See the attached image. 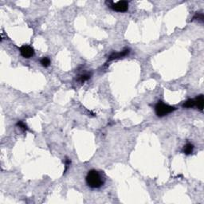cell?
Instances as JSON below:
<instances>
[{"instance_id": "3957f363", "label": "cell", "mask_w": 204, "mask_h": 204, "mask_svg": "<svg viewBox=\"0 0 204 204\" xmlns=\"http://www.w3.org/2000/svg\"><path fill=\"white\" fill-rule=\"evenodd\" d=\"M109 8L117 12H125L128 10V3L127 1H119V2H107Z\"/></svg>"}, {"instance_id": "7a4b0ae2", "label": "cell", "mask_w": 204, "mask_h": 204, "mask_svg": "<svg viewBox=\"0 0 204 204\" xmlns=\"http://www.w3.org/2000/svg\"><path fill=\"white\" fill-rule=\"evenodd\" d=\"M176 109V108L174 106L167 105L163 101H158V103L155 106V112H156L157 116H159V117L167 116L171 113L174 112Z\"/></svg>"}, {"instance_id": "277c9868", "label": "cell", "mask_w": 204, "mask_h": 204, "mask_svg": "<svg viewBox=\"0 0 204 204\" xmlns=\"http://www.w3.org/2000/svg\"><path fill=\"white\" fill-rule=\"evenodd\" d=\"M20 54L25 58H30L34 56V50L30 45H23L19 48Z\"/></svg>"}, {"instance_id": "4fadbf2b", "label": "cell", "mask_w": 204, "mask_h": 204, "mask_svg": "<svg viewBox=\"0 0 204 204\" xmlns=\"http://www.w3.org/2000/svg\"><path fill=\"white\" fill-rule=\"evenodd\" d=\"M71 164V161L69 160V159H66L65 160V172L67 171V169H68V167H69V165H70Z\"/></svg>"}, {"instance_id": "8fae6325", "label": "cell", "mask_w": 204, "mask_h": 204, "mask_svg": "<svg viewBox=\"0 0 204 204\" xmlns=\"http://www.w3.org/2000/svg\"><path fill=\"white\" fill-rule=\"evenodd\" d=\"M16 125H17L18 127H20L22 130H23L24 132H26V131H28L29 130V128H28V127H27V125H25V123L23 121H22V120H20V121H18L16 124Z\"/></svg>"}, {"instance_id": "8992f818", "label": "cell", "mask_w": 204, "mask_h": 204, "mask_svg": "<svg viewBox=\"0 0 204 204\" xmlns=\"http://www.w3.org/2000/svg\"><path fill=\"white\" fill-rule=\"evenodd\" d=\"M195 107L199 109L200 111H203V104H204V99L203 95H199L197 97H195Z\"/></svg>"}, {"instance_id": "5b68a950", "label": "cell", "mask_w": 204, "mask_h": 204, "mask_svg": "<svg viewBox=\"0 0 204 204\" xmlns=\"http://www.w3.org/2000/svg\"><path fill=\"white\" fill-rule=\"evenodd\" d=\"M129 53H130V50H129V49H125L124 50L118 52V53L113 52V54H111L110 55H109V57H108V62H110V61H113V60L119 59V58H121V57L127 56Z\"/></svg>"}, {"instance_id": "52a82bcc", "label": "cell", "mask_w": 204, "mask_h": 204, "mask_svg": "<svg viewBox=\"0 0 204 204\" xmlns=\"http://www.w3.org/2000/svg\"><path fill=\"white\" fill-rule=\"evenodd\" d=\"M193 151H194V145L192 144H191V143H187L183 147V152L184 153L185 155L188 156V155L192 154Z\"/></svg>"}, {"instance_id": "ba28073f", "label": "cell", "mask_w": 204, "mask_h": 204, "mask_svg": "<svg viewBox=\"0 0 204 204\" xmlns=\"http://www.w3.org/2000/svg\"><path fill=\"white\" fill-rule=\"evenodd\" d=\"M91 77V74H81V75H79L78 76V77H77V81H79V82L81 83H84L85 81H88L89 78Z\"/></svg>"}, {"instance_id": "30bf717a", "label": "cell", "mask_w": 204, "mask_h": 204, "mask_svg": "<svg viewBox=\"0 0 204 204\" xmlns=\"http://www.w3.org/2000/svg\"><path fill=\"white\" fill-rule=\"evenodd\" d=\"M40 63L44 67H48L50 65V59L47 57H43L42 59L40 60Z\"/></svg>"}, {"instance_id": "7c38bea8", "label": "cell", "mask_w": 204, "mask_h": 204, "mask_svg": "<svg viewBox=\"0 0 204 204\" xmlns=\"http://www.w3.org/2000/svg\"><path fill=\"white\" fill-rule=\"evenodd\" d=\"M192 19H199L201 20L202 22H203V13H196V14L193 17Z\"/></svg>"}, {"instance_id": "6da1fadb", "label": "cell", "mask_w": 204, "mask_h": 204, "mask_svg": "<svg viewBox=\"0 0 204 204\" xmlns=\"http://www.w3.org/2000/svg\"><path fill=\"white\" fill-rule=\"evenodd\" d=\"M85 181L91 188H100L104 185L105 178L98 171L90 170L87 173Z\"/></svg>"}, {"instance_id": "9c48e42d", "label": "cell", "mask_w": 204, "mask_h": 204, "mask_svg": "<svg viewBox=\"0 0 204 204\" xmlns=\"http://www.w3.org/2000/svg\"><path fill=\"white\" fill-rule=\"evenodd\" d=\"M183 107L186 108H194L195 107V101H194V99H188L187 101H186L183 103Z\"/></svg>"}]
</instances>
